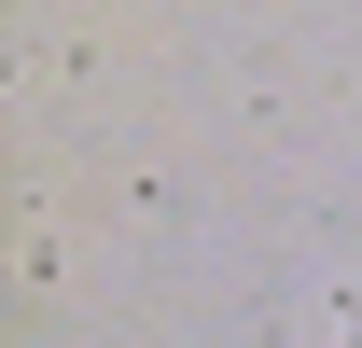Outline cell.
<instances>
[{
    "label": "cell",
    "instance_id": "cell-1",
    "mask_svg": "<svg viewBox=\"0 0 362 348\" xmlns=\"http://www.w3.org/2000/svg\"><path fill=\"white\" fill-rule=\"evenodd\" d=\"M349 348H362V306H349Z\"/></svg>",
    "mask_w": 362,
    "mask_h": 348
}]
</instances>
